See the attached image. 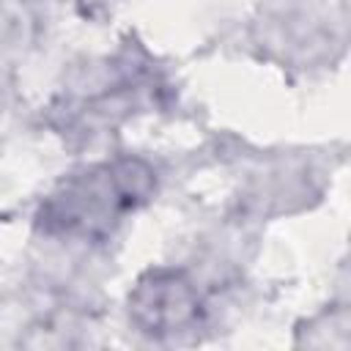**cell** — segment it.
Here are the masks:
<instances>
[{"mask_svg":"<svg viewBox=\"0 0 351 351\" xmlns=\"http://www.w3.org/2000/svg\"><path fill=\"white\" fill-rule=\"evenodd\" d=\"M134 318L145 326V332H176L197 313V299L186 282L170 277H154L151 285H140L132 302Z\"/></svg>","mask_w":351,"mask_h":351,"instance_id":"obj_1","label":"cell"}]
</instances>
